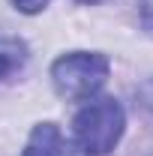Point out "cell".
Listing matches in <instances>:
<instances>
[{"instance_id":"6","label":"cell","mask_w":153,"mask_h":156,"mask_svg":"<svg viewBox=\"0 0 153 156\" xmlns=\"http://www.w3.org/2000/svg\"><path fill=\"white\" fill-rule=\"evenodd\" d=\"M48 3H51V0H12V6H15L18 12H24V15H36Z\"/></svg>"},{"instance_id":"3","label":"cell","mask_w":153,"mask_h":156,"mask_svg":"<svg viewBox=\"0 0 153 156\" xmlns=\"http://www.w3.org/2000/svg\"><path fill=\"white\" fill-rule=\"evenodd\" d=\"M21 156H66V141L57 123H36Z\"/></svg>"},{"instance_id":"1","label":"cell","mask_w":153,"mask_h":156,"mask_svg":"<svg viewBox=\"0 0 153 156\" xmlns=\"http://www.w3.org/2000/svg\"><path fill=\"white\" fill-rule=\"evenodd\" d=\"M126 129V111L111 96L87 102L72 120V135L84 156H108Z\"/></svg>"},{"instance_id":"7","label":"cell","mask_w":153,"mask_h":156,"mask_svg":"<svg viewBox=\"0 0 153 156\" xmlns=\"http://www.w3.org/2000/svg\"><path fill=\"white\" fill-rule=\"evenodd\" d=\"M141 21H144V27L153 33V0H141Z\"/></svg>"},{"instance_id":"2","label":"cell","mask_w":153,"mask_h":156,"mask_svg":"<svg viewBox=\"0 0 153 156\" xmlns=\"http://www.w3.org/2000/svg\"><path fill=\"white\" fill-rule=\"evenodd\" d=\"M108 72H111V60L102 51H69L51 63V84L57 96L69 102H84L102 90Z\"/></svg>"},{"instance_id":"4","label":"cell","mask_w":153,"mask_h":156,"mask_svg":"<svg viewBox=\"0 0 153 156\" xmlns=\"http://www.w3.org/2000/svg\"><path fill=\"white\" fill-rule=\"evenodd\" d=\"M24 63H27V45L21 39L0 36V81L15 75Z\"/></svg>"},{"instance_id":"8","label":"cell","mask_w":153,"mask_h":156,"mask_svg":"<svg viewBox=\"0 0 153 156\" xmlns=\"http://www.w3.org/2000/svg\"><path fill=\"white\" fill-rule=\"evenodd\" d=\"M75 3H81V6H99V3H105V0H75Z\"/></svg>"},{"instance_id":"5","label":"cell","mask_w":153,"mask_h":156,"mask_svg":"<svg viewBox=\"0 0 153 156\" xmlns=\"http://www.w3.org/2000/svg\"><path fill=\"white\" fill-rule=\"evenodd\" d=\"M135 102H138V111L144 114V120L153 126V78H147V81L135 90Z\"/></svg>"}]
</instances>
